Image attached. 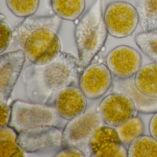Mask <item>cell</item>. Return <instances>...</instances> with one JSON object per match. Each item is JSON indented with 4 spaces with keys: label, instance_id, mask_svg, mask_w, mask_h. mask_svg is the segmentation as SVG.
<instances>
[{
    "label": "cell",
    "instance_id": "1",
    "mask_svg": "<svg viewBox=\"0 0 157 157\" xmlns=\"http://www.w3.org/2000/svg\"><path fill=\"white\" fill-rule=\"evenodd\" d=\"M83 71L79 59L65 52L47 64H32L23 73L26 97L30 101L51 105L61 90L79 84Z\"/></svg>",
    "mask_w": 157,
    "mask_h": 157
},
{
    "label": "cell",
    "instance_id": "2",
    "mask_svg": "<svg viewBox=\"0 0 157 157\" xmlns=\"http://www.w3.org/2000/svg\"><path fill=\"white\" fill-rule=\"evenodd\" d=\"M62 19L55 14L25 18L14 29L13 36L32 64L44 65L61 52L58 33Z\"/></svg>",
    "mask_w": 157,
    "mask_h": 157
},
{
    "label": "cell",
    "instance_id": "3",
    "mask_svg": "<svg viewBox=\"0 0 157 157\" xmlns=\"http://www.w3.org/2000/svg\"><path fill=\"white\" fill-rule=\"evenodd\" d=\"M102 0H96L76 24L74 31L79 60L85 69L101 50L108 32L102 12Z\"/></svg>",
    "mask_w": 157,
    "mask_h": 157
},
{
    "label": "cell",
    "instance_id": "4",
    "mask_svg": "<svg viewBox=\"0 0 157 157\" xmlns=\"http://www.w3.org/2000/svg\"><path fill=\"white\" fill-rule=\"evenodd\" d=\"M11 108V116L8 126L18 133L39 127H57L62 118L55 107L48 105L15 100Z\"/></svg>",
    "mask_w": 157,
    "mask_h": 157
},
{
    "label": "cell",
    "instance_id": "5",
    "mask_svg": "<svg viewBox=\"0 0 157 157\" xmlns=\"http://www.w3.org/2000/svg\"><path fill=\"white\" fill-rule=\"evenodd\" d=\"M103 123L100 113L94 110L70 120L62 131L61 149L76 147L83 152L85 157H90V139Z\"/></svg>",
    "mask_w": 157,
    "mask_h": 157
},
{
    "label": "cell",
    "instance_id": "6",
    "mask_svg": "<svg viewBox=\"0 0 157 157\" xmlns=\"http://www.w3.org/2000/svg\"><path fill=\"white\" fill-rule=\"evenodd\" d=\"M104 19L108 33L117 38L131 36L139 23L136 8L124 2L110 3L106 8Z\"/></svg>",
    "mask_w": 157,
    "mask_h": 157
},
{
    "label": "cell",
    "instance_id": "7",
    "mask_svg": "<svg viewBox=\"0 0 157 157\" xmlns=\"http://www.w3.org/2000/svg\"><path fill=\"white\" fill-rule=\"evenodd\" d=\"M62 131L57 127L45 126L18 133L17 142L24 151L36 153L50 149H61Z\"/></svg>",
    "mask_w": 157,
    "mask_h": 157
},
{
    "label": "cell",
    "instance_id": "8",
    "mask_svg": "<svg viewBox=\"0 0 157 157\" xmlns=\"http://www.w3.org/2000/svg\"><path fill=\"white\" fill-rule=\"evenodd\" d=\"M100 114L104 122L108 125H122L134 117L136 106L129 96L124 94H109L100 105Z\"/></svg>",
    "mask_w": 157,
    "mask_h": 157
},
{
    "label": "cell",
    "instance_id": "9",
    "mask_svg": "<svg viewBox=\"0 0 157 157\" xmlns=\"http://www.w3.org/2000/svg\"><path fill=\"white\" fill-rule=\"evenodd\" d=\"M89 146L92 157L128 156V151L116 128L108 125H103L95 131L90 139Z\"/></svg>",
    "mask_w": 157,
    "mask_h": 157
},
{
    "label": "cell",
    "instance_id": "10",
    "mask_svg": "<svg viewBox=\"0 0 157 157\" xmlns=\"http://www.w3.org/2000/svg\"><path fill=\"white\" fill-rule=\"evenodd\" d=\"M22 49L0 56V101L7 103L26 59Z\"/></svg>",
    "mask_w": 157,
    "mask_h": 157
},
{
    "label": "cell",
    "instance_id": "11",
    "mask_svg": "<svg viewBox=\"0 0 157 157\" xmlns=\"http://www.w3.org/2000/svg\"><path fill=\"white\" fill-rule=\"evenodd\" d=\"M106 66L111 73L119 78H129L141 67L142 57L137 50L126 45L114 48L107 55Z\"/></svg>",
    "mask_w": 157,
    "mask_h": 157
},
{
    "label": "cell",
    "instance_id": "12",
    "mask_svg": "<svg viewBox=\"0 0 157 157\" xmlns=\"http://www.w3.org/2000/svg\"><path fill=\"white\" fill-rule=\"evenodd\" d=\"M111 73L105 64H90L81 75L80 88L88 99H98L104 95L110 88L112 82Z\"/></svg>",
    "mask_w": 157,
    "mask_h": 157
},
{
    "label": "cell",
    "instance_id": "13",
    "mask_svg": "<svg viewBox=\"0 0 157 157\" xmlns=\"http://www.w3.org/2000/svg\"><path fill=\"white\" fill-rule=\"evenodd\" d=\"M86 98L80 88L69 86L59 93L54 107L62 119L70 121L84 113L87 105Z\"/></svg>",
    "mask_w": 157,
    "mask_h": 157
},
{
    "label": "cell",
    "instance_id": "14",
    "mask_svg": "<svg viewBox=\"0 0 157 157\" xmlns=\"http://www.w3.org/2000/svg\"><path fill=\"white\" fill-rule=\"evenodd\" d=\"M135 87L145 96L157 98V64L151 63L140 68L135 75Z\"/></svg>",
    "mask_w": 157,
    "mask_h": 157
},
{
    "label": "cell",
    "instance_id": "15",
    "mask_svg": "<svg viewBox=\"0 0 157 157\" xmlns=\"http://www.w3.org/2000/svg\"><path fill=\"white\" fill-rule=\"evenodd\" d=\"M136 4L143 32L157 31V0H136Z\"/></svg>",
    "mask_w": 157,
    "mask_h": 157
},
{
    "label": "cell",
    "instance_id": "16",
    "mask_svg": "<svg viewBox=\"0 0 157 157\" xmlns=\"http://www.w3.org/2000/svg\"><path fill=\"white\" fill-rule=\"evenodd\" d=\"M55 14L62 20L75 21L82 15L85 8V0H51Z\"/></svg>",
    "mask_w": 157,
    "mask_h": 157
},
{
    "label": "cell",
    "instance_id": "17",
    "mask_svg": "<svg viewBox=\"0 0 157 157\" xmlns=\"http://www.w3.org/2000/svg\"><path fill=\"white\" fill-rule=\"evenodd\" d=\"M17 136L18 133L9 126L0 128V157H24L17 143Z\"/></svg>",
    "mask_w": 157,
    "mask_h": 157
},
{
    "label": "cell",
    "instance_id": "18",
    "mask_svg": "<svg viewBox=\"0 0 157 157\" xmlns=\"http://www.w3.org/2000/svg\"><path fill=\"white\" fill-rule=\"evenodd\" d=\"M128 157H157V140L151 136L141 135L130 144Z\"/></svg>",
    "mask_w": 157,
    "mask_h": 157
},
{
    "label": "cell",
    "instance_id": "19",
    "mask_svg": "<svg viewBox=\"0 0 157 157\" xmlns=\"http://www.w3.org/2000/svg\"><path fill=\"white\" fill-rule=\"evenodd\" d=\"M123 144H130L135 139L141 136L144 132V124L139 117H134L127 123L116 127Z\"/></svg>",
    "mask_w": 157,
    "mask_h": 157
},
{
    "label": "cell",
    "instance_id": "20",
    "mask_svg": "<svg viewBox=\"0 0 157 157\" xmlns=\"http://www.w3.org/2000/svg\"><path fill=\"white\" fill-rule=\"evenodd\" d=\"M135 41L141 51L157 64V31L138 34Z\"/></svg>",
    "mask_w": 157,
    "mask_h": 157
},
{
    "label": "cell",
    "instance_id": "21",
    "mask_svg": "<svg viewBox=\"0 0 157 157\" xmlns=\"http://www.w3.org/2000/svg\"><path fill=\"white\" fill-rule=\"evenodd\" d=\"M6 3L15 16L26 18L33 16L37 11L40 0H6Z\"/></svg>",
    "mask_w": 157,
    "mask_h": 157
},
{
    "label": "cell",
    "instance_id": "22",
    "mask_svg": "<svg viewBox=\"0 0 157 157\" xmlns=\"http://www.w3.org/2000/svg\"><path fill=\"white\" fill-rule=\"evenodd\" d=\"M13 33L9 25L2 20L0 27V54L6 51L12 40Z\"/></svg>",
    "mask_w": 157,
    "mask_h": 157
},
{
    "label": "cell",
    "instance_id": "23",
    "mask_svg": "<svg viewBox=\"0 0 157 157\" xmlns=\"http://www.w3.org/2000/svg\"><path fill=\"white\" fill-rule=\"evenodd\" d=\"M55 156L58 157H84L85 155L78 148L75 147H71L60 150Z\"/></svg>",
    "mask_w": 157,
    "mask_h": 157
},
{
    "label": "cell",
    "instance_id": "24",
    "mask_svg": "<svg viewBox=\"0 0 157 157\" xmlns=\"http://www.w3.org/2000/svg\"><path fill=\"white\" fill-rule=\"evenodd\" d=\"M1 108V124L0 128L7 126L9 125L11 116V108L7 103L0 101Z\"/></svg>",
    "mask_w": 157,
    "mask_h": 157
},
{
    "label": "cell",
    "instance_id": "25",
    "mask_svg": "<svg viewBox=\"0 0 157 157\" xmlns=\"http://www.w3.org/2000/svg\"><path fill=\"white\" fill-rule=\"evenodd\" d=\"M149 130L151 136L157 140V113L153 116L151 119Z\"/></svg>",
    "mask_w": 157,
    "mask_h": 157
}]
</instances>
